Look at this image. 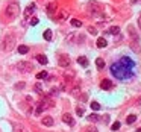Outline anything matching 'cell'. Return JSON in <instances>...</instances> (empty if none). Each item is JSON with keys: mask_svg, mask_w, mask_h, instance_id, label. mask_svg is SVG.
Listing matches in <instances>:
<instances>
[{"mask_svg": "<svg viewBox=\"0 0 141 132\" xmlns=\"http://www.w3.org/2000/svg\"><path fill=\"white\" fill-rule=\"evenodd\" d=\"M44 40L46 41H50V40H52V30H49V29L44 30Z\"/></svg>", "mask_w": 141, "mask_h": 132, "instance_id": "21", "label": "cell"}, {"mask_svg": "<svg viewBox=\"0 0 141 132\" xmlns=\"http://www.w3.org/2000/svg\"><path fill=\"white\" fill-rule=\"evenodd\" d=\"M35 90L40 93V91H41V84H35Z\"/></svg>", "mask_w": 141, "mask_h": 132, "instance_id": "32", "label": "cell"}, {"mask_svg": "<svg viewBox=\"0 0 141 132\" xmlns=\"http://www.w3.org/2000/svg\"><path fill=\"white\" fill-rule=\"evenodd\" d=\"M88 120L89 122H97V120H100V117L97 114H91V115H88Z\"/></svg>", "mask_w": 141, "mask_h": 132, "instance_id": "24", "label": "cell"}, {"mask_svg": "<svg viewBox=\"0 0 141 132\" xmlns=\"http://www.w3.org/2000/svg\"><path fill=\"white\" fill-rule=\"evenodd\" d=\"M91 109H93V111H99V109H100V103L93 102V103H91Z\"/></svg>", "mask_w": 141, "mask_h": 132, "instance_id": "25", "label": "cell"}, {"mask_svg": "<svg viewBox=\"0 0 141 132\" xmlns=\"http://www.w3.org/2000/svg\"><path fill=\"white\" fill-rule=\"evenodd\" d=\"M88 32L91 34V35H97V29H96V27H93V26L88 27Z\"/></svg>", "mask_w": 141, "mask_h": 132, "instance_id": "29", "label": "cell"}, {"mask_svg": "<svg viewBox=\"0 0 141 132\" xmlns=\"http://www.w3.org/2000/svg\"><path fill=\"white\" fill-rule=\"evenodd\" d=\"M118 32H120V27L118 26H112L109 29V34H112V35H118Z\"/></svg>", "mask_w": 141, "mask_h": 132, "instance_id": "20", "label": "cell"}, {"mask_svg": "<svg viewBox=\"0 0 141 132\" xmlns=\"http://www.w3.org/2000/svg\"><path fill=\"white\" fill-rule=\"evenodd\" d=\"M126 122H127V124H132L137 122V115L135 114H131V115H127V118H126Z\"/></svg>", "mask_w": 141, "mask_h": 132, "instance_id": "17", "label": "cell"}, {"mask_svg": "<svg viewBox=\"0 0 141 132\" xmlns=\"http://www.w3.org/2000/svg\"><path fill=\"white\" fill-rule=\"evenodd\" d=\"M58 64H59V67L67 68V67H70V58H68L67 55H59V58H58Z\"/></svg>", "mask_w": 141, "mask_h": 132, "instance_id": "6", "label": "cell"}, {"mask_svg": "<svg viewBox=\"0 0 141 132\" xmlns=\"http://www.w3.org/2000/svg\"><path fill=\"white\" fill-rule=\"evenodd\" d=\"M49 74H47V71H40L38 74H36V79H46Z\"/></svg>", "mask_w": 141, "mask_h": 132, "instance_id": "22", "label": "cell"}, {"mask_svg": "<svg viewBox=\"0 0 141 132\" xmlns=\"http://www.w3.org/2000/svg\"><path fill=\"white\" fill-rule=\"evenodd\" d=\"M15 88H17V90H23V88H24V82H20V84H17V85H15Z\"/></svg>", "mask_w": 141, "mask_h": 132, "instance_id": "31", "label": "cell"}, {"mask_svg": "<svg viewBox=\"0 0 141 132\" xmlns=\"http://www.w3.org/2000/svg\"><path fill=\"white\" fill-rule=\"evenodd\" d=\"M62 122L67 123V124H70V126L74 124V120H73V117H71L70 114H64V115H62Z\"/></svg>", "mask_w": 141, "mask_h": 132, "instance_id": "10", "label": "cell"}, {"mask_svg": "<svg viewBox=\"0 0 141 132\" xmlns=\"http://www.w3.org/2000/svg\"><path fill=\"white\" fill-rule=\"evenodd\" d=\"M120 126H121V124H120V122H115V123H112L111 129H112V131H118V129H120Z\"/></svg>", "mask_w": 141, "mask_h": 132, "instance_id": "27", "label": "cell"}, {"mask_svg": "<svg viewBox=\"0 0 141 132\" xmlns=\"http://www.w3.org/2000/svg\"><path fill=\"white\" fill-rule=\"evenodd\" d=\"M14 132H27V131H26V128H23V126H15Z\"/></svg>", "mask_w": 141, "mask_h": 132, "instance_id": "28", "label": "cell"}, {"mask_svg": "<svg viewBox=\"0 0 141 132\" xmlns=\"http://www.w3.org/2000/svg\"><path fill=\"white\" fill-rule=\"evenodd\" d=\"M137 132H141V128H138V129H137Z\"/></svg>", "mask_w": 141, "mask_h": 132, "instance_id": "37", "label": "cell"}, {"mask_svg": "<svg viewBox=\"0 0 141 132\" xmlns=\"http://www.w3.org/2000/svg\"><path fill=\"white\" fill-rule=\"evenodd\" d=\"M106 46H108V41H106L103 36L97 38V47H99V49H103V47H106Z\"/></svg>", "mask_w": 141, "mask_h": 132, "instance_id": "13", "label": "cell"}, {"mask_svg": "<svg viewBox=\"0 0 141 132\" xmlns=\"http://www.w3.org/2000/svg\"><path fill=\"white\" fill-rule=\"evenodd\" d=\"M87 132H97V129H96V128H89Z\"/></svg>", "mask_w": 141, "mask_h": 132, "instance_id": "33", "label": "cell"}, {"mask_svg": "<svg viewBox=\"0 0 141 132\" xmlns=\"http://www.w3.org/2000/svg\"><path fill=\"white\" fill-rule=\"evenodd\" d=\"M36 59H38L40 64H43V65H46L47 61H49V59H47V56H44V55H38V56H36Z\"/></svg>", "mask_w": 141, "mask_h": 132, "instance_id": "15", "label": "cell"}, {"mask_svg": "<svg viewBox=\"0 0 141 132\" xmlns=\"http://www.w3.org/2000/svg\"><path fill=\"white\" fill-rule=\"evenodd\" d=\"M29 52V47L27 46H18V53L20 55H26Z\"/></svg>", "mask_w": 141, "mask_h": 132, "instance_id": "16", "label": "cell"}, {"mask_svg": "<svg viewBox=\"0 0 141 132\" xmlns=\"http://www.w3.org/2000/svg\"><path fill=\"white\" fill-rule=\"evenodd\" d=\"M6 15H8V18H15L18 17V14H20V6H18L17 3H11V5H8L6 6Z\"/></svg>", "mask_w": 141, "mask_h": 132, "instance_id": "3", "label": "cell"}, {"mask_svg": "<svg viewBox=\"0 0 141 132\" xmlns=\"http://www.w3.org/2000/svg\"><path fill=\"white\" fill-rule=\"evenodd\" d=\"M129 35H131V38L133 40V43H138V41H140V38H138V34L135 32V29H133V27H129Z\"/></svg>", "mask_w": 141, "mask_h": 132, "instance_id": "11", "label": "cell"}, {"mask_svg": "<svg viewBox=\"0 0 141 132\" xmlns=\"http://www.w3.org/2000/svg\"><path fill=\"white\" fill-rule=\"evenodd\" d=\"M76 112H78V115H84V114H85L84 106H78V108H76Z\"/></svg>", "mask_w": 141, "mask_h": 132, "instance_id": "26", "label": "cell"}, {"mask_svg": "<svg viewBox=\"0 0 141 132\" xmlns=\"http://www.w3.org/2000/svg\"><path fill=\"white\" fill-rule=\"evenodd\" d=\"M35 9H36V6L34 5V3H32V5H29V6L26 8V11H24V17L29 18L32 14H34V12H35Z\"/></svg>", "mask_w": 141, "mask_h": 132, "instance_id": "8", "label": "cell"}, {"mask_svg": "<svg viewBox=\"0 0 141 132\" xmlns=\"http://www.w3.org/2000/svg\"><path fill=\"white\" fill-rule=\"evenodd\" d=\"M36 24H38V18L32 17V18H30V26H36Z\"/></svg>", "mask_w": 141, "mask_h": 132, "instance_id": "30", "label": "cell"}, {"mask_svg": "<svg viewBox=\"0 0 141 132\" xmlns=\"http://www.w3.org/2000/svg\"><path fill=\"white\" fill-rule=\"evenodd\" d=\"M65 18H68V12L67 11H61L59 15H58V20H65Z\"/></svg>", "mask_w": 141, "mask_h": 132, "instance_id": "19", "label": "cell"}, {"mask_svg": "<svg viewBox=\"0 0 141 132\" xmlns=\"http://www.w3.org/2000/svg\"><path fill=\"white\" fill-rule=\"evenodd\" d=\"M138 23H140V26H141V15H140V18H138Z\"/></svg>", "mask_w": 141, "mask_h": 132, "instance_id": "35", "label": "cell"}, {"mask_svg": "<svg viewBox=\"0 0 141 132\" xmlns=\"http://www.w3.org/2000/svg\"><path fill=\"white\" fill-rule=\"evenodd\" d=\"M111 73H112V76H115L117 79H121V80H126L133 76V71H129L120 61L114 62L111 65Z\"/></svg>", "mask_w": 141, "mask_h": 132, "instance_id": "1", "label": "cell"}, {"mask_svg": "<svg viewBox=\"0 0 141 132\" xmlns=\"http://www.w3.org/2000/svg\"><path fill=\"white\" fill-rule=\"evenodd\" d=\"M120 62H121V64H123V65H124V67H126V68H127L129 71H133V67H135V64H133V61L131 59V58H129V56H123V58L120 59Z\"/></svg>", "mask_w": 141, "mask_h": 132, "instance_id": "5", "label": "cell"}, {"mask_svg": "<svg viewBox=\"0 0 141 132\" xmlns=\"http://www.w3.org/2000/svg\"><path fill=\"white\" fill-rule=\"evenodd\" d=\"M131 2H132V3H137V2H138V0H131Z\"/></svg>", "mask_w": 141, "mask_h": 132, "instance_id": "36", "label": "cell"}, {"mask_svg": "<svg viewBox=\"0 0 141 132\" xmlns=\"http://www.w3.org/2000/svg\"><path fill=\"white\" fill-rule=\"evenodd\" d=\"M78 62H79L82 67H88V59H87L85 56H79V58H78Z\"/></svg>", "mask_w": 141, "mask_h": 132, "instance_id": "14", "label": "cell"}, {"mask_svg": "<svg viewBox=\"0 0 141 132\" xmlns=\"http://www.w3.org/2000/svg\"><path fill=\"white\" fill-rule=\"evenodd\" d=\"M2 47H3V50H5V52H11V50L15 47V36L12 35V34L6 35V36H5V40H3Z\"/></svg>", "mask_w": 141, "mask_h": 132, "instance_id": "2", "label": "cell"}, {"mask_svg": "<svg viewBox=\"0 0 141 132\" xmlns=\"http://www.w3.org/2000/svg\"><path fill=\"white\" fill-rule=\"evenodd\" d=\"M96 65H97V68H100V70H102V68L105 67V61H103L102 58H97V59H96Z\"/></svg>", "mask_w": 141, "mask_h": 132, "instance_id": "18", "label": "cell"}, {"mask_svg": "<svg viewBox=\"0 0 141 132\" xmlns=\"http://www.w3.org/2000/svg\"><path fill=\"white\" fill-rule=\"evenodd\" d=\"M112 87H114V84H112L109 79L102 80V84H100V88H102V90H105V91H106V90H111Z\"/></svg>", "mask_w": 141, "mask_h": 132, "instance_id": "7", "label": "cell"}, {"mask_svg": "<svg viewBox=\"0 0 141 132\" xmlns=\"http://www.w3.org/2000/svg\"><path fill=\"white\" fill-rule=\"evenodd\" d=\"M137 103H138V105H141V97L138 99V102H137Z\"/></svg>", "mask_w": 141, "mask_h": 132, "instance_id": "34", "label": "cell"}, {"mask_svg": "<svg viewBox=\"0 0 141 132\" xmlns=\"http://www.w3.org/2000/svg\"><path fill=\"white\" fill-rule=\"evenodd\" d=\"M71 24H73L74 27H80V26H82V21H80V20H76V18H73V20H71Z\"/></svg>", "mask_w": 141, "mask_h": 132, "instance_id": "23", "label": "cell"}, {"mask_svg": "<svg viewBox=\"0 0 141 132\" xmlns=\"http://www.w3.org/2000/svg\"><path fill=\"white\" fill-rule=\"evenodd\" d=\"M41 123L44 124V126H52V124H53V118L50 117V115H46V117H43Z\"/></svg>", "mask_w": 141, "mask_h": 132, "instance_id": "12", "label": "cell"}, {"mask_svg": "<svg viewBox=\"0 0 141 132\" xmlns=\"http://www.w3.org/2000/svg\"><path fill=\"white\" fill-rule=\"evenodd\" d=\"M56 6H58V5H56V2H50V3H49V5H47V14H49V15H52V14H55V11H56Z\"/></svg>", "mask_w": 141, "mask_h": 132, "instance_id": "9", "label": "cell"}, {"mask_svg": "<svg viewBox=\"0 0 141 132\" xmlns=\"http://www.w3.org/2000/svg\"><path fill=\"white\" fill-rule=\"evenodd\" d=\"M17 70L20 73H29V71H32V64L26 61H20L17 64Z\"/></svg>", "mask_w": 141, "mask_h": 132, "instance_id": "4", "label": "cell"}]
</instances>
